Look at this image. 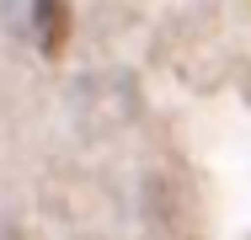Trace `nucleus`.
<instances>
[{
  "instance_id": "f257e3e1",
  "label": "nucleus",
  "mask_w": 251,
  "mask_h": 240,
  "mask_svg": "<svg viewBox=\"0 0 251 240\" xmlns=\"http://www.w3.org/2000/svg\"><path fill=\"white\" fill-rule=\"evenodd\" d=\"M27 27H32V43L43 53H59L64 38H70V0H32Z\"/></svg>"
}]
</instances>
